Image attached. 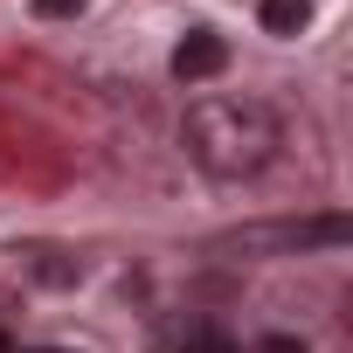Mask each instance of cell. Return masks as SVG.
I'll return each instance as SVG.
<instances>
[{
  "mask_svg": "<svg viewBox=\"0 0 353 353\" xmlns=\"http://www.w3.org/2000/svg\"><path fill=\"white\" fill-rule=\"evenodd\" d=\"M181 145L208 181H256L284 145V118L263 97H194L181 118Z\"/></svg>",
  "mask_w": 353,
  "mask_h": 353,
  "instance_id": "cell-1",
  "label": "cell"
},
{
  "mask_svg": "<svg viewBox=\"0 0 353 353\" xmlns=\"http://www.w3.org/2000/svg\"><path fill=\"white\" fill-rule=\"evenodd\" d=\"M312 243H346V215H319V222H270V229H243L229 236V250H312Z\"/></svg>",
  "mask_w": 353,
  "mask_h": 353,
  "instance_id": "cell-2",
  "label": "cell"
},
{
  "mask_svg": "<svg viewBox=\"0 0 353 353\" xmlns=\"http://www.w3.org/2000/svg\"><path fill=\"white\" fill-rule=\"evenodd\" d=\"M166 70H173V83H188V90H194V83H215V77L229 70V42H222L215 28H188Z\"/></svg>",
  "mask_w": 353,
  "mask_h": 353,
  "instance_id": "cell-3",
  "label": "cell"
},
{
  "mask_svg": "<svg viewBox=\"0 0 353 353\" xmlns=\"http://www.w3.org/2000/svg\"><path fill=\"white\" fill-rule=\"evenodd\" d=\"M166 353H243V339L215 319H188V325L166 332Z\"/></svg>",
  "mask_w": 353,
  "mask_h": 353,
  "instance_id": "cell-4",
  "label": "cell"
},
{
  "mask_svg": "<svg viewBox=\"0 0 353 353\" xmlns=\"http://www.w3.org/2000/svg\"><path fill=\"white\" fill-rule=\"evenodd\" d=\"M256 14H263V35L291 42V35H305V21H312V0H256Z\"/></svg>",
  "mask_w": 353,
  "mask_h": 353,
  "instance_id": "cell-5",
  "label": "cell"
},
{
  "mask_svg": "<svg viewBox=\"0 0 353 353\" xmlns=\"http://www.w3.org/2000/svg\"><path fill=\"white\" fill-rule=\"evenodd\" d=\"M35 14L42 21H70V14H83V0H35Z\"/></svg>",
  "mask_w": 353,
  "mask_h": 353,
  "instance_id": "cell-6",
  "label": "cell"
},
{
  "mask_svg": "<svg viewBox=\"0 0 353 353\" xmlns=\"http://www.w3.org/2000/svg\"><path fill=\"white\" fill-rule=\"evenodd\" d=\"M256 353H305V339H291V332H277V339H256Z\"/></svg>",
  "mask_w": 353,
  "mask_h": 353,
  "instance_id": "cell-7",
  "label": "cell"
},
{
  "mask_svg": "<svg viewBox=\"0 0 353 353\" xmlns=\"http://www.w3.org/2000/svg\"><path fill=\"white\" fill-rule=\"evenodd\" d=\"M0 353H14V339H8V332H0Z\"/></svg>",
  "mask_w": 353,
  "mask_h": 353,
  "instance_id": "cell-8",
  "label": "cell"
}]
</instances>
